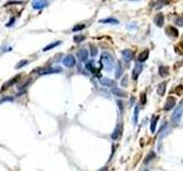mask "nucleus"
<instances>
[{
  "label": "nucleus",
  "mask_w": 183,
  "mask_h": 171,
  "mask_svg": "<svg viewBox=\"0 0 183 171\" xmlns=\"http://www.w3.org/2000/svg\"><path fill=\"white\" fill-rule=\"evenodd\" d=\"M159 120V115H152L151 116V122H150V131L154 134L156 131V127H157V122Z\"/></svg>",
  "instance_id": "9b49d317"
},
{
  "label": "nucleus",
  "mask_w": 183,
  "mask_h": 171,
  "mask_svg": "<svg viewBox=\"0 0 183 171\" xmlns=\"http://www.w3.org/2000/svg\"><path fill=\"white\" fill-rule=\"evenodd\" d=\"M117 103H118V105H119V108H120V111L123 112V110H124V106H123L124 104H123V102H121V100H118Z\"/></svg>",
  "instance_id": "72a5a7b5"
},
{
  "label": "nucleus",
  "mask_w": 183,
  "mask_h": 171,
  "mask_svg": "<svg viewBox=\"0 0 183 171\" xmlns=\"http://www.w3.org/2000/svg\"><path fill=\"white\" fill-rule=\"evenodd\" d=\"M182 115H183V106H180L179 108H176L173 116H172V121L174 122V124H177L181 119H182Z\"/></svg>",
  "instance_id": "f03ea898"
},
{
  "label": "nucleus",
  "mask_w": 183,
  "mask_h": 171,
  "mask_svg": "<svg viewBox=\"0 0 183 171\" xmlns=\"http://www.w3.org/2000/svg\"><path fill=\"white\" fill-rule=\"evenodd\" d=\"M61 45V41H55V42H53V44H51V45L46 46L44 48V52H48V50H51V49H53V48H55L56 46Z\"/></svg>",
  "instance_id": "5701e85b"
},
{
  "label": "nucleus",
  "mask_w": 183,
  "mask_h": 171,
  "mask_svg": "<svg viewBox=\"0 0 183 171\" xmlns=\"http://www.w3.org/2000/svg\"><path fill=\"white\" fill-rule=\"evenodd\" d=\"M166 86H167V82H162L158 86V89H157V94L159 96H164L165 95V90H166Z\"/></svg>",
  "instance_id": "a211bd4d"
},
{
  "label": "nucleus",
  "mask_w": 183,
  "mask_h": 171,
  "mask_svg": "<svg viewBox=\"0 0 183 171\" xmlns=\"http://www.w3.org/2000/svg\"><path fill=\"white\" fill-rule=\"evenodd\" d=\"M121 55H123L124 60H126L127 63H129V62L133 60V58H134V54H133V52L131 49H125V50H123V52H121Z\"/></svg>",
  "instance_id": "0eeeda50"
},
{
  "label": "nucleus",
  "mask_w": 183,
  "mask_h": 171,
  "mask_svg": "<svg viewBox=\"0 0 183 171\" xmlns=\"http://www.w3.org/2000/svg\"><path fill=\"white\" fill-rule=\"evenodd\" d=\"M164 20H165V17H164V14H157V15L154 16V24L157 25V26H162V24H164Z\"/></svg>",
  "instance_id": "f8f14e48"
},
{
  "label": "nucleus",
  "mask_w": 183,
  "mask_h": 171,
  "mask_svg": "<svg viewBox=\"0 0 183 171\" xmlns=\"http://www.w3.org/2000/svg\"><path fill=\"white\" fill-rule=\"evenodd\" d=\"M98 171H108V167H103V168H101Z\"/></svg>",
  "instance_id": "e433bc0d"
},
{
  "label": "nucleus",
  "mask_w": 183,
  "mask_h": 171,
  "mask_svg": "<svg viewBox=\"0 0 183 171\" xmlns=\"http://www.w3.org/2000/svg\"><path fill=\"white\" fill-rule=\"evenodd\" d=\"M137 118H139V107L136 106V107H135V111H134V118H133V120H134V124L137 123Z\"/></svg>",
  "instance_id": "cd10ccee"
},
{
  "label": "nucleus",
  "mask_w": 183,
  "mask_h": 171,
  "mask_svg": "<svg viewBox=\"0 0 183 171\" xmlns=\"http://www.w3.org/2000/svg\"><path fill=\"white\" fill-rule=\"evenodd\" d=\"M20 78H21V75H16V76H15V78H14V79H13V80H9V81H8V82H6V83L4 84V87L1 88V90H0V91H4V90L7 89V88H8V87H9V86H13V84H14L15 82L17 81V80H18Z\"/></svg>",
  "instance_id": "dca6fc26"
},
{
  "label": "nucleus",
  "mask_w": 183,
  "mask_h": 171,
  "mask_svg": "<svg viewBox=\"0 0 183 171\" xmlns=\"http://www.w3.org/2000/svg\"><path fill=\"white\" fill-rule=\"evenodd\" d=\"M154 157H156V153H154V152H150V153L146 156V159H144L143 162H144V164H148L151 160H154Z\"/></svg>",
  "instance_id": "4be33fe9"
},
{
  "label": "nucleus",
  "mask_w": 183,
  "mask_h": 171,
  "mask_svg": "<svg viewBox=\"0 0 183 171\" xmlns=\"http://www.w3.org/2000/svg\"><path fill=\"white\" fill-rule=\"evenodd\" d=\"M142 70H143V65L142 64H136L135 66H134V70H133L132 72V79L134 81H136L137 80V78H139V75L141 74V72H142Z\"/></svg>",
  "instance_id": "39448f33"
},
{
  "label": "nucleus",
  "mask_w": 183,
  "mask_h": 171,
  "mask_svg": "<svg viewBox=\"0 0 183 171\" xmlns=\"http://www.w3.org/2000/svg\"><path fill=\"white\" fill-rule=\"evenodd\" d=\"M166 32H167V34L172 36V37H179V31L174 26H168L166 29Z\"/></svg>",
  "instance_id": "6ab92c4d"
},
{
  "label": "nucleus",
  "mask_w": 183,
  "mask_h": 171,
  "mask_svg": "<svg viewBox=\"0 0 183 171\" xmlns=\"http://www.w3.org/2000/svg\"><path fill=\"white\" fill-rule=\"evenodd\" d=\"M100 23L103 24H118L119 21L113 18V17H109V18H104V20H100Z\"/></svg>",
  "instance_id": "412c9836"
},
{
  "label": "nucleus",
  "mask_w": 183,
  "mask_h": 171,
  "mask_svg": "<svg viewBox=\"0 0 183 171\" xmlns=\"http://www.w3.org/2000/svg\"><path fill=\"white\" fill-rule=\"evenodd\" d=\"M175 105H176L175 97H169L168 99H167V102H166V104H165V106H164V110H165V111H169V110H172Z\"/></svg>",
  "instance_id": "6e6552de"
},
{
  "label": "nucleus",
  "mask_w": 183,
  "mask_h": 171,
  "mask_svg": "<svg viewBox=\"0 0 183 171\" xmlns=\"http://www.w3.org/2000/svg\"><path fill=\"white\" fill-rule=\"evenodd\" d=\"M101 60H102V64L104 65V67L110 71L112 66H113V63H115V60H113V57H112V55L108 52H102V55H101Z\"/></svg>",
  "instance_id": "f257e3e1"
},
{
  "label": "nucleus",
  "mask_w": 183,
  "mask_h": 171,
  "mask_svg": "<svg viewBox=\"0 0 183 171\" xmlns=\"http://www.w3.org/2000/svg\"><path fill=\"white\" fill-rule=\"evenodd\" d=\"M82 29H85V24H78V25H76L74 28L72 29L73 32H78V31L82 30Z\"/></svg>",
  "instance_id": "c85d7f7f"
},
{
  "label": "nucleus",
  "mask_w": 183,
  "mask_h": 171,
  "mask_svg": "<svg viewBox=\"0 0 183 171\" xmlns=\"http://www.w3.org/2000/svg\"><path fill=\"white\" fill-rule=\"evenodd\" d=\"M141 102H142V104H146V94H142V95H141Z\"/></svg>",
  "instance_id": "473e14b6"
},
{
  "label": "nucleus",
  "mask_w": 183,
  "mask_h": 171,
  "mask_svg": "<svg viewBox=\"0 0 183 171\" xmlns=\"http://www.w3.org/2000/svg\"><path fill=\"white\" fill-rule=\"evenodd\" d=\"M86 67H87L88 71H90V72H95V67L93 66V60H90V62H88L87 64H86Z\"/></svg>",
  "instance_id": "bb28decb"
},
{
  "label": "nucleus",
  "mask_w": 183,
  "mask_h": 171,
  "mask_svg": "<svg viewBox=\"0 0 183 171\" xmlns=\"http://www.w3.org/2000/svg\"><path fill=\"white\" fill-rule=\"evenodd\" d=\"M28 63H29V62H28L26 60H21V62H18V63H17V64L15 65V68H22V67L24 66V65H26Z\"/></svg>",
  "instance_id": "393cba45"
},
{
  "label": "nucleus",
  "mask_w": 183,
  "mask_h": 171,
  "mask_svg": "<svg viewBox=\"0 0 183 171\" xmlns=\"http://www.w3.org/2000/svg\"><path fill=\"white\" fill-rule=\"evenodd\" d=\"M174 23H175L177 26H183V15H180L179 17H176Z\"/></svg>",
  "instance_id": "b1692460"
},
{
  "label": "nucleus",
  "mask_w": 183,
  "mask_h": 171,
  "mask_svg": "<svg viewBox=\"0 0 183 171\" xmlns=\"http://www.w3.org/2000/svg\"><path fill=\"white\" fill-rule=\"evenodd\" d=\"M148 57H149V50H148V49H146V50H143V52H142L139 55V57H137V60H139L140 64H141V63H144V62L148 60Z\"/></svg>",
  "instance_id": "4468645a"
},
{
  "label": "nucleus",
  "mask_w": 183,
  "mask_h": 171,
  "mask_svg": "<svg viewBox=\"0 0 183 171\" xmlns=\"http://www.w3.org/2000/svg\"><path fill=\"white\" fill-rule=\"evenodd\" d=\"M23 4V1H10V2H7L6 6H10V5H21Z\"/></svg>",
  "instance_id": "2f4dec72"
},
{
  "label": "nucleus",
  "mask_w": 183,
  "mask_h": 171,
  "mask_svg": "<svg viewBox=\"0 0 183 171\" xmlns=\"http://www.w3.org/2000/svg\"><path fill=\"white\" fill-rule=\"evenodd\" d=\"M60 72H62V68L61 67H49V68H44V70L38 71V73L40 75L53 74V73H60Z\"/></svg>",
  "instance_id": "20e7f679"
},
{
  "label": "nucleus",
  "mask_w": 183,
  "mask_h": 171,
  "mask_svg": "<svg viewBox=\"0 0 183 171\" xmlns=\"http://www.w3.org/2000/svg\"><path fill=\"white\" fill-rule=\"evenodd\" d=\"M86 39L85 36H82V34H79V36H74L73 38V40H74V42H81V41H84Z\"/></svg>",
  "instance_id": "a878e982"
},
{
  "label": "nucleus",
  "mask_w": 183,
  "mask_h": 171,
  "mask_svg": "<svg viewBox=\"0 0 183 171\" xmlns=\"http://www.w3.org/2000/svg\"><path fill=\"white\" fill-rule=\"evenodd\" d=\"M5 102H13V98H12V97H5V98H2V99L0 100V104H2V103H5Z\"/></svg>",
  "instance_id": "7c9ffc66"
},
{
  "label": "nucleus",
  "mask_w": 183,
  "mask_h": 171,
  "mask_svg": "<svg viewBox=\"0 0 183 171\" xmlns=\"http://www.w3.org/2000/svg\"><path fill=\"white\" fill-rule=\"evenodd\" d=\"M49 5V2L48 1H43V0H40V1H32V8L33 9H41V8L44 7H47Z\"/></svg>",
  "instance_id": "1a4fd4ad"
},
{
  "label": "nucleus",
  "mask_w": 183,
  "mask_h": 171,
  "mask_svg": "<svg viewBox=\"0 0 183 171\" xmlns=\"http://www.w3.org/2000/svg\"><path fill=\"white\" fill-rule=\"evenodd\" d=\"M112 94L117 97H127V92L125 90H121L119 88H112Z\"/></svg>",
  "instance_id": "2eb2a0df"
},
{
  "label": "nucleus",
  "mask_w": 183,
  "mask_h": 171,
  "mask_svg": "<svg viewBox=\"0 0 183 171\" xmlns=\"http://www.w3.org/2000/svg\"><path fill=\"white\" fill-rule=\"evenodd\" d=\"M77 55H78V58L80 62H86L88 60V52L86 49H80Z\"/></svg>",
  "instance_id": "ddd939ff"
},
{
  "label": "nucleus",
  "mask_w": 183,
  "mask_h": 171,
  "mask_svg": "<svg viewBox=\"0 0 183 171\" xmlns=\"http://www.w3.org/2000/svg\"><path fill=\"white\" fill-rule=\"evenodd\" d=\"M127 83H128L127 82V76H125V79L121 81V86H127Z\"/></svg>",
  "instance_id": "f704fd0d"
},
{
  "label": "nucleus",
  "mask_w": 183,
  "mask_h": 171,
  "mask_svg": "<svg viewBox=\"0 0 183 171\" xmlns=\"http://www.w3.org/2000/svg\"><path fill=\"white\" fill-rule=\"evenodd\" d=\"M121 135H123V123H118L117 127L115 128L112 135H111V138L113 140H118L121 137Z\"/></svg>",
  "instance_id": "7ed1b4c3"
},
{
  "label": "nucleus",
  "mask_w": 183,
  "mask_h": 171,
  "mask_svg": "<svg viewBox=\"0 0 183 171\" xmlns=\"http://www.w3.org/2000/svg\"><path fill=\"white\" fill-rule=\"evenodd\" d=\"M63 64L65 65L66 67H73L76 65V60L72 55H66L63 60Z\"/></svg>",
  "instance_id": "423d86ee"
},
{
  "label": "nucleus",
  "mask_w": 183,
  "mask_h": 171,
  "mask_svg": "<svg viewBox=\"0 0 183 171\" xmlns=\"http://www.w3.org/2000/svg\"><path fill=\"white\" fill-rule=\"evenodd\" d=\"M169 74V68L167 66H159V75L161 78H165Z\"/></svg>",
  "instance_id": "aec40b11"
},
{
  "label": "nucleus",
  "mask_w": 183,
  "mask_h": 171,
  "mask_svg": "<svg viewBox=\"0 0 183 171\" xmlns=\"http://www.w3.org/2000/svg\"><path fill=\"white\" fill-rule=\"evenodd\" d=\"M14 21H15V18H12V20L9 21V23H7V26H10V25H13V24H14Z\"/></svg>",
  "instance_id": "c9c22d12"
},
{
  "label": "nucleus",
  "mask_w": 183,
  "mask_h": 171,
  "mask_svg": "<svg viewBox=\"0 0 183 171\" xmlns=\"http://www.w3.org/2000/svg\"><path fill=\"white\" fill-rule=\"evenodd\" d=\"M90 49H92V52H90V55L94 57V56H96V54H97V48H96L94 45H90Z\"/></svg>",
  "instance_id": "c756f323"
},
{
  "label": "nucleus",
  "mask_w": 183,
  "mask_h": 171,
  "mask_svg": "<svg viewBox=\"0 0 183 171\" xmlns=\"http://www.w3.org/2000/svg\"><path fill=\"white\" fill-rule=\"evenodd\" d=\"M100 82H101V84L104 86V87H111V88H113L116 86V81L115 80H111L109 78H102L100 80Z\"/></svg>",
  "instance_id": "9d476101"
},
{
  "label": "nucleus",
  "mask_w": 183,
  "mask_h": 171,
  "mask_svg": "<svg viewBox=\"0 0 183 171\" xmlns=\"http://www.w3.org/2000/svg\"><path fill=\"white\" fill-rule=\"evenodd\" d=\"M123 72H124V68H123V65H121V62L119 60V62H117V68H116V73H115L116 79H119L123 74Z\"/></svg>",
  "instance_id": "f3484780"
}]
</instances>
